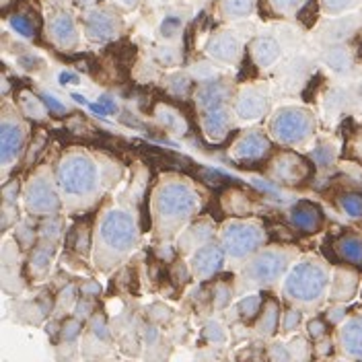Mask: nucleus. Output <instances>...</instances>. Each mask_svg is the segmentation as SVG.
<instances>
[{"label": "nucleus", "mask_w": 362, "mask_h": 362, "mask_svg": "<svg viewBox=\"0 0 362 362\" xmlns=\"http://www.w3.org/2000/svg\"><path fill=\"white\" fill-rule=\"evenodd\" d=\"M60 206L58 194L52 190V185L44 179L31 181L27 188V208L35 215H50L56 212Z\"/></svg>", "instance_id": "0eeeda50"}, {"label": "nucleus", "mask_w": 362, "mask_h": 362, "mask_svg": "<svg viewBox=\"0 0 362 362\" xmlns=\"http://www.w3.org/2000/svg\"><path fill=\"white\" fill-rule=\"evenodd\" d=\"M287 268V257L276 251H266L262 253L253 266H251V276L260 282H274Z\"/></svg>", "instance_id": "6e6552de"}, {"label": "nucleus", "mask_w": 362, "mask_h": 362, "mask_svg": "<svg viewBox=\"0 0 362 362\" xmlns=\"http://www.w3.org/2000/svg\"><path fill=\"white\" fill-rule=\"evenodd\" d=\"M114 31H116L114 19L107 17L105 12H93L87 19V35L93 42H105L114 35Z\"/></svg>", "instance_id": "a211bd4d"}, {"label": "nucleus", "mask_w": 362, "mask_h": 362, "mask_svg": "<svg viewBox=\"0 0 362 362\" xmlns=\"http://www.w3.org/2000/svg\"><path fill=\"white\" fill-rule=\"evenodd\" d=\"M354 4V0H323V6H325V10L327 12H342V10H346V8H350Z\"/></svg>", "instance_id": "e433bc0d"}, {"label": "nucleus", "mask_w": 362, "mask_h": 362, "mask_svg": "<svg viewBox=\"0 0 362 362\" xmlns=\"http://www.w3.org/2000/svg\"><path fill=\"white\" fill-rule=\"evenodd\" d=\"M237 114L243 118V120H257L266 114L268 109V99L262 91L257 89H247L241 93L239 101H237Z\"/></svg>", "instance_id": "9d476101"}, {"label": "nucleus", "mask_w": 362, "mask_h": 362, "mask_svg": "<svg viewBox=\"0 0 362 362\" xmlns=\"http://www.w3.org/2000/svg\"><path fill=\"white\" fill-rule=\"evenodd\" d=\"M260 307H262V298L257 294H249V296H245L239 302V313L249 319V317H253L260 311Z\"/></svg>", "instance_id": "c756f323"}, {"label": "nucleus", "mask_w": 362, "mask_h": 362, "mask_svg": "<svg viewBox=\"0 0 362 362\" xmlns=\"http://www.w3.org/2000/svg\"><path fill=\"white\" fill-rule=\"evenodd\" d=\"M276 323H278V309H276V305H268L264 311V317L260 321V332L270 336V334H274Z\"/></svg>", "instance_id": "bb28decb"}, {"label": "nucleus", "mask_w": 362, "mask_h": 362, "mask_svg": "<svg viewBox=\"0 0 362 362\" xmlns=\"http://www.w3.org/2000/svg\"><path fill=\"white\" fill-rule=\"evenodd\" d=\"M44 103H46V107L50 109V111H56V114H62L64 111V105L54 97V95H44Z\"/></svg>", "instance_id": "ea45409f"}, {"label": "nucleus", "mask_w": 362, "mask_h": 362, "mask_svg": "<svg viewBox=\"0 0 362 362\" xmlns=\"http://www.w3.org/2000/svg\"><path fill=\"white\" fill-rule=\"evenodd\" d=\"M179 29H181V19L179 17H165V21L161 23V33L165 37H173Z\"/></svg>", "instance_id": "f704fd0d"}, {"label": "nucleus", "mask_w": 362, "mask_h": 362, "mask_svg": "<svg viewBox=\"0 0 362 362\" xmlns=\"http://www.w3.org/2000/svg\"><path fill=\"white\" fill-rule=\"evenodd\" d=\"M208 54L220 62H233L239 56V42L230 33H220L210 39L208 44Z\"/></svg>", "instance_id": "dca6fc26"}, {"label": "nucleus", "mask_w": 362, "mask_h": 362, "mask_svg": "<svg viewBox=\"0 0 362 362\" xmlns=\"http://www.w3.org/2000/svg\"><path fill=\"white\" fill-rule=\"evenodd\" d=\"M82 292H89V294H91V292H99V287H97V284H89V287L82 289Z\"/></svg>", "instance_id": "603ef678"}, {"label": "nucleus", "mask_w": 362, "mask_h": 362, "mask_svg": "<svg viewBox=\"0 0 362 362\" xmlns=\"http://www.w3.org/2000/svg\"><path fill=\"white\" fill-rule=\"evenodd\" d=\"M50 249H46V247H39V249H35L33 251V257H31V268H33V272H44L46 268H48V264H50Z\"/></svg>", "instance_id": "7c9ffc66"}, {"label": "nucleus", "mask_w": 362, "mask_h": 362, "mask_svg": "<svg viewBox=\"0 0 362 362\" xmlns=\"http://www.w3.org/2000/svg\"><path fill=\"white\" fill-rule=\"evenodd\" d=\"M268 150H270V143H268L266 136H262V134H247V136H243L235 145L233 152L241 161H255V159L266 156Z\"/></svg>", "instance_id": "4468645a"}, {"label": "nucleus", "mask_w": 362, "mask_h": 362, "mask_svg": "<svg viewBox=\"0 0 362 362\" xmlns=\"http://www.w3.org/2000/svg\"><path fill=\"white\" fill-rule=\"evenodd\" d=\"M323 329H325V327H323V323H321V321H313V323L309 325V332H311V336H315V338H317V336H321V334H323Z\"/></svg>", "instance_id": "de8ad7c7"}, {"label": "nucleus", "mask_w": 362, "mask_h": 362, "mask_svg": "<svg viewBox=\"0 0 362 362\" xmlns=\"http://www.w3.org/2000/svg\"><path fill=\"white\" fill-rule=\"evenodd\" d=\"M76 336H78V323H76V321L66 323V327H64V338H66V340H74Z\"/></svg>", "instance_id": "a18cd8bd"}, {"label": "nucleus", "mask_w": 362, "mask_h": 362, "mask_svg": "<svg viewBox=\"0 0 362 362\" xmlns=\"http://www.w3.org/2000/svg\"><path fill=\"white\" fill-rule=\"evenodd\" d=\"M74 247H76L78 251H87V247H89V233H87V228H82V230L76 233V243H74Z\"/></svg>", "instance_id": "37998d69"}, {"label": "nucleus", "mask_w": 362, "mask_h": 362, "mask_svg": "<svg viewBox=\"0 0 362 362\" xmlns=\"http://www.w3.org/2000/svg\"><path fill=\"white\" fill-rule=\"evenodd\" d=\"M298 323H300V313L298 311H289L287 317H284V329L292 332Z\"/></svg>", "instance_id": "79ce46f5"}, {"label": "nucleus", "mask_w": 362, "mask_h": 362, "mask_svg": "<svg viewBox=\"0 0 362 362\" xmlns=\"http://www.w3.org/2000/svg\"><path fill=\"white\" fill-rule=\"evenodd\" d=\"M52 35H54V39H56L62 48H73L74 44H76V39H78L74 21L69 15H58V17L52 21Z\"/></svg>", "instance_id": "aec40b11"}, {"label": "nucleus", "mask_w": 362, "mask_h": 362, "mask_svg": "<svg viewBox=\"0 0 362 362\" xmlns=\"http://www.w3.org/2000/svg\"><path fill=\"white\" fill-rule=\"evenodd\" d=\"M202 126H204V132L208 134V138H212V141L224 138V134L228 130V114H226V109L222 105L220 107H212V109H204Z\"/></svg>", "instance_id": "f3484780"}, {"label": "nucleus", "mask_w": 362, "mask_h": 362, "mask_svg": "<svg viewBox=\"0 0 362 362\" xmlns=\"http://www.w3.org/2000/svg\"><path fill=\"white\" fill-rule=\"evenodd\" d=\"M44 105L46 103H42L39 99H31V97H23V109L27 111V116H31V118H42L44 116Z\"/></svg>", "instance_id": "473e14b6"}, {"label": "nucleus", "mask_w": 362, "mask_h": 362, "mask_svg": "<svg viewBox=\"0 0 362 362\" xmlns=\"http://www.w3.org/2000/svg\"><path fill=\"white\" fill-rule=\"evenodd\" d=\"M161 122H163L165 128H169V130H183V128H185L181 116H177V114L171 111V109H165V111L161 114Z\"/></svg>", "instance_id": "2f4dec72"}, {"label": "nucleus", "mask_w": 362, "mask_h": 362, "mask_svg": "<svg viewBox=\"0 0 362 362\" xmlns=\"http://www.w3.org/2000/svg\"><path fill=\"white\" fill-rule=\"evenodd\" d=\"M206 338H208L210 342H222V340H224V332L220 329L218 323H208V325H206Z\"/></svg>", "instance_id": "58836bf2"}, {"label": "nucleus", "mask_w": 362, "mask_h": 362, "mask_svg": "<svg viewBox=\"0 0 362 362\" xmlns=\"http://www.w3.org/2000/svg\"><path fill=\"white\" fill-rule=\"evenodd\" d=\"M222 260H224V251L218 247V245H206L202 249H198V253L194 255V274L196 276H212L218 268L222 266Z\"/></svg>", "instance_id": "9b49d317"}, {"label": "nucleus", "mask_w": 362, "mask_h": 362, "mask_svg": "<svg viewBox=\"0 0 362 362\" xmlns=\"http://www.w3.org/2000/svg\"><path fill=\"white\" fill-rule=\"evenodd\" d=\"M91 109L95 114H99V116H107V114H116L118 111V105H116V101L111 97H101L99 103H93L91 105Z\"/></svg>", "instance_id": "72a5a7b5"}, {"label": "nucleus", "mask_w": 362, "mask_h": 362, "mask_svg": "<svg viewBox=\"0 0 362 362\" xmlns=\"http://www.w3.org/2000/svg\"><path fill=\"white\" fill-rule=\"evenodd\" d=\"M120 2H124V4H128V6H132V4H136L138 0H120Z\"/></svg>", "instance_id": "864d4df0"}, {"label": "nucleus", "mask_w": 362, "mask_h": 362, "mask_svg": "<svg viewBox=\"0 0 362 362\" xmlns=\"http://www.w3.org/2000/svg\"><path fill=\"white\" fill-rule=\"evenodd\" d=\"M315 10H317V6H315L313 2H309V4L298 12V19H300L305 25H311V23L315 21Z\"/></svg>", "instance_id": "4c0bfd02"}, {"label": "nucleus", "mask_w": 362, "mask_h": 362, "mask_svg": "<svg viewBox=\"0 0 362 362\" xmlns=\"http://www.w3.org/2000/svg\"><path fill=\"white\" fill-rule=\"evenodd\" d=\"M58 181L66 194L82 196L95 190L97 169L95 163L84 154H71L62 161L58 169Z\"/></svg>", "instance_id": "f257e3e1"}, {"label": "nucleus", "mask_w": 362, "mask_h": 362, "mask_svg": "<svg viewBox=\"0 0 362 362\" xmlns=\"http://www.w3.org/2000/svg\"><path fill=\"white\" fill-rule=\"evenodd\" d=\"M171 89H173V93H177V95H183L188 89H190V80L188 78H181V76H177L175 78V84H171Z\"/></svg>", "instance_id": "c03bdc74"}, {"label": "nucleus", "mask_w": 362, "mask_h": 362, "mask_svg": "<svg viewBox=\"0 0 362 362\" xmlns=\"http://www.w3.org/2000/svg\"><path fill=\"white\" fill-rule=\"evenodd\" d=\"M198 194L185 183H167L156 196V208L165 218H185L194 212Z\"/></svg>", "instance_id": "7ed1b4c3"}, {"label": "nucleus", "mask_w": 362, "mask_h": 362, "mask_svg": "<svg viewBox=\"0 0 362 362\" xmlns=\"http://www.w3.org/2000/svg\"><path fill=\"white\" fill-rule=\"evenodd\" d=\"M356 19L354 17H348V19H342V21H336L334 25H329L325 29V37L332 39V42H340L344 37H348L354 29H356Z\"/></svg>", "instance_id": "b1692460"}, {"label": "nucleus", "mask_w": 362, "mask_h": 362, "mask_svg": "<svg viewBox=\"0 0 362 362\" xmlns=\"http://www.w3.org/2000/svg\"><path fill=\"white\" fill-rule=\"evenodd\" d=\"M253 8V0H224V12L230 17H245Z\"/></svg>", "instance_id": "cd10ccee"}, {"label": "nucleus", "mask_w": 362, "mask_h": 362, "mask_svg": "<svg viewBox=\"0 0 362 362\" xmlns=\"http://www.w3.org/2000/svg\"><path fill=\"white\" fill-rule=\"evenodd\" d=\"M17 190H19L17 183H10V185L4 188V198H6V202H12V194H17Z\"/></svg>", "instance_id": "3c124183"}, {"label": "nucleus", "mask_w": 362, "mask_h": 362, "mask_svg": "<svg viewBox=\"0 0 362 362\" xmlns=\"http://www.w3.org/2000/svg\"><path fill=\"white\" fill-rule=\"evenodd\" d=\"M340 340L344 350L350 356L362 359V317H352L344 323L340 332Z\"/></svg>", "instance_id": "2eb2a0df"}, {"label": "nucleus", "mask_w": 362, "mask_h": 362, "mask_svg": "<svg viewBox=\"0 0 362 362\" xmlns=\"http://www.w3.org/2000/svg\"><path fill=\"white\" fill-rule=\"evenodd\" d=\"M60 82L62 84H76L78 82V76L73 73H62L60 74Z\"/></svg>", "instance_id": "09e8293b"}, {"label": "nucleus", "mask_w": 362, "mask_h": 362, "mask_svg": "<svg viewBox=\"0 0 362 362\" xmlns=\"http://www.w3.org/2000/svg\"><path fill=\"white\" fill-rule=\"evenodd\" d=\"M334 156H336V152H334L332 146H319V148L313 152V159H315L321 167L332 165V163H334Z\"/></svg>", "instance_id": "c9c22d12"}, {"label": "nucleus", "mask_w": 362, "mask_h": 362, "mask_svg": "<svg viewBox=\"0 0 362 362\" xmlns=\"http://www.w3.org/2000/svg\"><path fill=\"white\" fill-rule=\"evenodd\" d=\"M302 0H272L274 8L276 10H282V12H289L292 8H296Z\"/></svg>", "instance_id": "a19ab883"}, {"label": "nucleus", "mask_w": 362, "mask_h": 362, "mask_svg": "<svg viewBox=\"0 0 362 362\" xmlns=\"http://www.w3.org/2000/svg\"><path fill=\"white\" fill-rule=\"evenodd\" d=\"M336 251L342 260L350 264H362V241L359 237H342L336 243Z\"/></svg>", "instance_id": "4be33fe9"}, {"label": "nucleus", "mask_w": 362, "mask_h": 362, "mask_svg": "<svg viewBox=\"0 0 362 362\" xmlns=\"http://www.w3.org/2000/svg\"><path fill=\"white\" fill-rule=\"evenodd\" d=\"M321 220H323L321 210L309 202H300L290 210V222L305 233H315L321 226Z\"/></svg>", "instance_id": "ddd939ff"}, {"label": "nucleus", "mask_w": 362, "mask_h": 362, "mask_svg": "<svg viewBox=\"0 0 362 362\" xmlns=\"http://www.w3.org/2000/svg\"><path fill=\"white\" fill-rule=\"evenodd\" d=\"M101 237L114 249H130L138 239L136 222L124 210H111L101 222Z\"/></svg>", "instance_id": "39448f33"}, {"label": "nucleus", "mask_w": 362, "mask_h": 362, "mask_svg": "<svg viewBox=\"0 0 362 362\" xmlns=\"http://www.w3.org/2000/svg\"><path fill=\"white\" fill-rule=\"evenodd\" d=\"M23 148V130L21 126L12 122H4L0 130V161L2 165H8L19 156Z\"/></svg>", "instance_id": "1a4fd4ad"}, {"label": "nucleus", "mask_w": 362, "mask_h": 362, "mask_svg": "<svg viewBox=\"0 0 362 362\" xmlns=\"http://www.w3.org/2000/svg\"><path fill=\"white\" fill-rule=\"evenodd\" d=\"M262 239V230L255 224L247 222H230L222 233V245L233 257H245L253 253L260 247Z\"/></svg>", "instance_id": "423d86ee"}, {"label": "nucleus", "mask_w": 362, "mask_h": 362, "mask_svg": "<svg viewBox=\"0 0 362 362\" xmlns=\"http://www.w3.org/2000/svg\"><path fill=\"white\" fill-rule=\"evenodd\" d=\"M159 60L165 62V64H173L175 62V56L171 54V50H165V52H159Z\"/></svg>", "instance_id": "8fccbe9b"}, {"label": "nucleus", "mask_w": 362, "mask_h": 362, "mask_svg": "<svg viewBox=\"0 0 362 362\" xmlns=\"http://www.w3.org/2000/svg\"><path fill=\"white\" fill-rule=\"evenodd\" d=\"M10 27H12L19 35H23V37H31V35L35 33V25H33L25 15H12V17H10Z\"/></svg>", "instance_id": "c85d7f7f"}, {"label": "nucleus", "mask_w": 362, "mask_h": 362, "mask_svg": "<svg viewBox=\"0 0 362 362\" xmlns=\"http://www.w3.org/2000/svg\"><path fill=\"white\" fill-rule=\"evenodd\" d=\"M325 64L334 71V73H348L352 69V56L348 54V50L344 48H332L327 54H325Z\"/></svg>", "instance_id": "5701e85b"}, {"label": "nucleus", "mask_w": 362, "mask_h": 362, "mask_svg": "<svg viewBox=\"0 0 362 362\" xmlns=\"http://www.w3.org/2000/svg\"><path fill=\"white\" fill-rule=\"evenodd\" d=\"M215 294H217V307H222L224 302H226V294H228V290H226V287H217V290H215Z\"/></svg>", "instance_id": "49530a36"}, {"label": "nucleus", "mask_w": 362, "mask_h": 362, "mask_svg": "<svg viewBox=\"0 0 362 362\" xmlns=\"http://www.w3.org/2000/svg\"><path fill=\"white\" fill-rule=\"evenodd\" d=\"M356 290V276L352 274H346V272H340L334 280V289L332 294L336 298H350Z\"/></svg>", "instance_id": "393cba45"}, {"label": "nucleus", "mask_w": 362, "mask_h": 362, "mask_svg": "<svg viewBox=\"0 0 362 362\" xmlns=\"http://www.w3.org/2000/svg\"><path fill=\"white\" fill-rule=\"evenodd\" d=\"M274 173L278 179L287 181V183H296L300 179H305L309 175V165L294 154H282L276 163H274Z\"/></svg>", "instance_id": "f8f14e48"}, {"label": "nucleus", "mask_w": 362, "mask_h": 362, "mask_svg": "<svg viewBox=\"0 0 362 362\" xmlns=\"http://www.w3.org/2000/svg\"><path fill=\"white\" fill-rule=\"evenodd\" d=\"M313 130V120L305 109L287 107L280 109L278 116L272 122V132L274 136L284 143V145H298L302 143Z\"/></svg>", "instance_id": "20e7f679"}, {"label": "nucleus", "mask_w": 362, "mask_h": 362, "mask_svg": "<svg viewBox=\"0 0 362 362\" xmlns=\"http://www.w3.org/2000/svg\"><path fill=\"white\" fill-rule=\"evenodd\" d=\"M224 97H226V89L218 82H208L198 91V103L202 109L220 107L224 103Z\"/></svg>", "instance_id": "412c9836"}, {"label": "nucleus", "mask_w": 362, "mask_h": 362, "mask_svg": "<svg viewBox=\"0 0 362 362\" xmlns=\"http://www.w3.org/2000/svg\"><path fill=\"white\" fill-rule=\"evenodd\" d=\"M340 206L350 218L362 217V196L359 194H344L340 198Z\"/></svg>", "instance_id": "a878e982"}, {"label": "nucleus", "mask_w": 362, "mask_h": 362, "mask_svg": "<svg viewBox=\"0 0 362 362\" xmlns=\"http://www.w3.org/2000/svg\"><path fill=\"white\" fill-rule=\"evenodd\" d=\"M327 272L321 266L305 262L290 272L284 290L296 300H315L327 289Z\"/></svg>", "instance_id": "f03ea898"}, {"label": "nucleus", "mask_w": 362, "mask_h": 362, "mask_svg": "<svg viewBox=\"0 0 362 362\" xmlns=\"http://www.w3.org/2000/svg\"><path fill=\"white\" fill-rule=\"evenodd\" d=\"M251 54H253V60L257 66H270L278 60L280 56V46L276 44V39L272 37H260L253 48H251Z\"/></svg>", "instance_id": "6ab92c4d"}]
</instances>
